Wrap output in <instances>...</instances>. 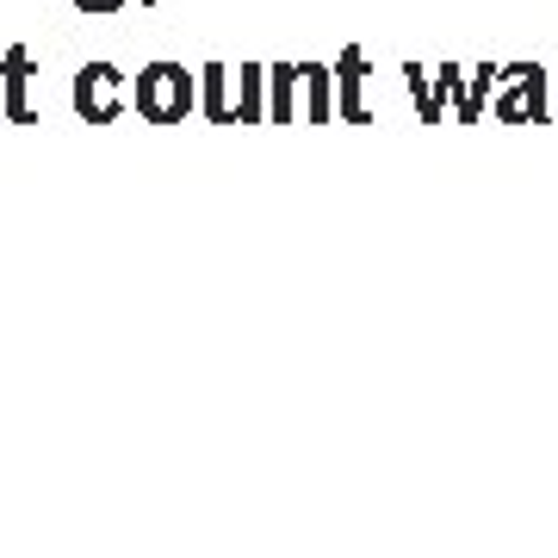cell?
<instances>
[{
    "label": "cell",
    "mask_w": 558,
    "mask_h": 558,
    "mask_svg": "<svg viewBox=\"0 0 558 558\" xmlns=\"http://www.w3.org/2000/svg\"><path fill=\"white\" fill-rule=\"evenodd\" d=\"M199 106V81L186 75L180 62H149L137 75V112L149 124H180Z\"/></svg>",
    "instance_id": "6da1fadb"
},
{
    "label": "cell",
    "mask_w": 558,
    "mask_h": 558,
    "mask_svg": "<svg viewBox=\"0 0 558 558\" xmlns=\"http://www.w3.org/2000/svg\"><path fill=\"white\" fill-rule=\"evenodd\" d=\"M509 87L497 94V119L502 124H546V69L539 62H515V69H502Z\"/></svg>",
    "instance_id": "7a4b0ae2"
},
{
    "label": "cell",
    "mask_w": 558,
    "mask_h": 558,
    "mask_svg": "<svg viewBox=\"0 0 558 558\" xmlns=\"http://www.w3.org/2000/svg\"><path fill=\"white\" fill-rule=\"evenodd\" d=\"M119 69H112V62H87V69H81L75 75V112L87 124H112L119 119Z\"/></svg>",
    "instance_id": "3957f363"
},
{
    "label": "cell",
    "mask_w": 558,
    "mask_h": 558,
    "mask_svg": "<svg viewBox=\"0 0 558 558\" xmlns=\"http://www.w3.org/2000/svg\"><path fill=\"white\" fill-rule=\"evenodd\" d=\"M366 50L360 44H348L336 57V112H341V124H366Z\"/></svg>",
    "instance_id": "277c9868"
},
{
    "label": "cell",
    "mask_w": 558,
    "mask_h": 558,
    "mask_svg": "<svg viewBox=\"0 0 558 558\" xmlns=\"http://www.w3.org/2000/svg\"><path fill=\"white\" fill-rule=\"evenodd\" d=\"M0 75H7V119L32 124V50L13 44V50L0 57Z\"/></svg>",
    "instance_id": "5b68a950"
},
{
    "label": "cell",
    "mask_w": 558,
    "mask_h": 558,
    "mask_svg": "<svg viewBox=\"0 0 558 558\" xmlns=\"http://www.w3.org/2000/svg\"><path fill=\"white\" fill-rule=\"evenodd\" d=\"M299 94H304V69L299 62H274L267 69V119L292 124L299 119Z\"/></svg>",
    "instance_id": "8992f818"
},
{
    "label": "cell",
    "mask_w": 558,
    "mask_h": 558,
    "mask_svg": "<svg viewBox=\"0 0 558 558\" xmlns=\"http://www.w3.org/2000/svg\"><path fill=\"white\" fill-rule=\"evenodd\" d=\"M304 69V119L311 124H336V69H323V62H299Z\"/></svg>",
    "instance_id": "52a82bcc"
},
{
    "label": "cell",
    "mask_w": 558,
    "mask_h": 558,
    "mask_svg": "<svg viewBox=\"0 0 558 558\" xmlns=\"http://www.w3.org/2000/svg\"><path fill=\"white\" fill-rule=\"evenodd\" d=\"M199 112L211 124H242L236 106H230V69H223V62H205L199 69Z\"/></svg>",
    "instance_id": "ba28073f"
},
{
    "label": "cell",
    "mask_w": 558,
    "mask_h": 558,
    "mask_svg": "<svg viewBox=\"0 0 558 558\" xmlns=\"http://www.w3.org/2000/svg\"><path fill=\"white\" fill-rule=\"evenodd\" d=\"M260 94H267V69H260V62H242L236 69V119L242 124L267 119V100H260Z\"/></svg>",
    "instance_id": "9c48e42d"
},
{
    "label": "cell",
    "mask_w": 558,
    "mask_h": 558,
    "mask_svg": "<svg viewBox=\"0 0 558 558\" xmlns=\"http://www.w3.org/2000/svg\"><path fill=\"white\" fill-rule=\"evenodd\" d=\"M403 81H410V100H416L422 124H440L447 100H440V87H428V69H422V62H403Z\"/></svg>",
    "instance_id": "30bf717a"
},
{
    "label": "cell",
    "mask_w": 558,
    "mask_h": 558,
    "mask_svg": "<svg viewBox=\"0 0 558 558\" xmlns=\"http://www.w3.org/2000/svg\"><path fill=\"white\" fill-rule=\"evenodd\" d=\"M490 75H497L490 62H484V69H472V75H465V100L453 106V112H459V124H478V119H484V94H490Z\"/></svg>",
    "instance_id": "8fae6325"
},
{
    "label": "cell",
    "mask_w": 558,
    "mask_h": 558,
    "mask_svg": "<svg viewBox=\"0 0 558 558\" xmlns=\"http://www.w3.org/2000/svg\"><path fill=\"white\" fill-rule=\"evenodd\" d=\"M75 7H81V13H119L124 0H75Z\"/></svg>",
    "instance_id": "7c38bea8"
},
{
    "label": "cell",
    "mask_w": 558,
    "mask_h": 558,
    "mask_svg": "<svg viewBox=\"0 0 558 558\" xmlns=\"http://www.w3.org/2000/svg\"><path fill=\"white\" fill-rule=\"evenodd\" d=\"M0 119H7V75H0Z\"/></svg>",
    "instance_id": "4fadbf2b"
},
{
    "label": "cell",
    "mask_w": 558,
    "mask_h": 558,
    "mask_svg": "<svg viewBox=\"0 0 558 558\" xmlns=\"http://www.w3.org/2000/svg\"><path fill=\"white\" fill-rule=\"evenodd\" d=\"M553 81H558V75H553Z\"/></svg>",
    "instance_id": "5bb4252c"
}]
</instances>
